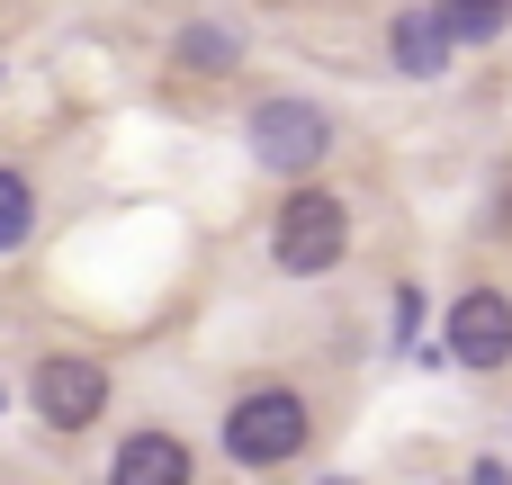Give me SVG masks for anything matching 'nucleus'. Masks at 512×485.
<instances>
[{"label":"nucleus","instance_id":"f257e3e1","mask_svg":"<svg viewBox=\"0 0 512 485\" xmlns=\"http://www.w3.org/2000/svg\"><path fill=\"white\" fill-rule=\"evenodd\" d=\"M306 441H315V414H306L297 387H252V396L225 414V459H234V468H279V459H297Z\"/></svg>","mask_w":512,"mask_h":485},{"label":"nucleus","instance_id":"f03ea898","mask_svg":"<svg viewBox=\"0 0 512 485\" xmlns=\"http://www.w3.org/2000/svg\"><path fill=\"white\" fill-rule=\"evenodd\" d=\"M270 252H279L288 279H324V270L351 252V216H342V198H324V189H288V207H279V225H270Z\"/></svg>","mask_w":512,"mask_h":485},{"label":"nucleus","instance_id":"7ed1b4c3","mask_svg":"<svg viewBox=\"0 0 512 485\" xmlns=\"http://www.w3.org/2000/svg\"><path fill=\"white\" fill-rule=\"evenodd\" d=\"M243 144H252V162H270L279 180H297V171H315L333 153V117L315 99H261L252 126H243Z\"/></svg>","mask_w":512,"mask_h":485},{"label":"nucleus","instance_id":"20e7f679","mask_svg":"<svg viewBox=\"0 0 512 485\" xmlns=\"http://www.w3.org/2000/svg\"><path fill=\"white\" fill-rule=\"evenodd\" d=\"M36 414H45L54 432L99 423V414H108V369L81 360V351H45V360H36Z\"/></svg>","mask_w":512,"mask_h":485},{"label":"nucleus","instance_id":"39448f33","mask_svg":"<svg viewBox=\"0 0 512 485\" xmlns=\"http://www.w3.org/2000/svg\"><path fill=\"white\" fill-rule=\"evenodd\" d=\"M441 342H450L459 369H512V297L504 288H468V297L450 306Z\"/></svg>","mask_w":512,"mask_h":485},{"label":"nucleus","instance_id":"423d86ee","mask_svg":"<svg viewBox=\"0 0 512 485\" xmlns=\"http://www.w3.org/2000/svg\"><path fill=\"white\" fill-rule=\"evenodd\" d=\"M108 485H189V450L171 432H135V441H117Z\"/></svg>","mask_w":512,"mask_h":485},{"label":"nucleus","instance_id":"0eeeda50","mask_svg":"<svg viewBox=\"0 0 512 485\" xmlns=\"http://www.w3.org/2000/svg\"><path fill=\"white\" fill-rule=\"evenodd\" d=\"M441 63H450V36L432 27V9H405V18H396V72L441 81Z\"/></svg>","mask_w":512,"mask_h":485},{"label":"nucleus","instance_id":"6e6552de","mask_svg":"<svg viewBox=\"0 0 512 485\" xmlns=\"http://www.w3.org/2000/svg\"><path fill=\"white\" fill-rule=\"evenodd\" d=\"M432 27H441L450 45H486V36L512 27V0H432Z\"/></svg>","mask_w":512,"mask_h":485},{"label":"nucleus","instance_id":"1a4fd4ad","mask_svg":"<svg viewBox=\"0 0 512 485\" xmlns=\"http://www.w3.org/2000/svg\"><path fill=\"white\" fill-rule=\"evenodd\" d=\"M27 234H36V189H27V171L0 162V252H18Z\"/></svg>","mask_w":512,"mask_h":485},{"label":"nucleus","instance_id":"9d476101","mask_svg":"<svg viewBox=\"0 0 512 485\" xmlns=\"http://www.w3.org/2000/svg\"><path fill=\"white\" fill-rule=\"evenodd\" d=\"M180 54H189V63H207V72H216V63H234V36H216V27H198V36H189V45H180Z\"/></svg>","mask_w":512,"mask_h":485},{"label":"nucleus","instance_id":"9b49d317","mask_svg":"<svg viewBox=\"0 0 512 485\" xmlns=\"http://www.w3.org/2000/svg\"><path fill=\"white\" fill-rule=\"evenodd\" d=\"M324 485H351V477H324Z\"/></svg>","mask_w":512,"mask_h":485}]
</instances>
